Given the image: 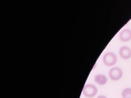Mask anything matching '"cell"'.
Masks as SVG:
<instances>
[{
	"label": "cell",
	"instance_id": "obj_4",
	"mask_svg": "<svg viewBox=\"0 0 131 98\" xmlns=\"http://www.w3.org/2000/svg\"><path fill=\"white\" fill-rule=\"evenodd\" d=\"M120 56L123 59L127 60L131 57V49L126 46L121 47L119 51Z\"/></svg>",
	"mask_w": 131,
	"mask_h": 98
},
{
	"label": "cell",
	"instance_id": "obj_7",
	"mask_svg": "<svg viewBox=\"0 0 131 98\" xmlns=\"http://www.w3.org/2000/svg\"><path fill=\"white\" fill-rule=\"evenodd\" d=\"M121 95L123 98H131V88H126L123 89Z\"/></svg>",
	"mask_w": 131,
	"mask_h": 98
},
{
	"label": "cell",
	"instance_id": "obj_6",
	"mask_svg": "<svg viewBox=\"0 0 131 98\" xmlns=\"http://www.w3.org/2000/svg\"><path fill=\"white\" fill-rule=\"evenodd\" d=\"M94 81L96 83L100 85H104L107 83V79L104 75L98 74L95 75Z\"/></svg>",
	"mask_w": 131,
	"mask_h": 98
},
{
	"label": "cell",
	"instance_id": "obj_1",
	"mask_svg": "<svg viewBox=\"0 0 131 98\" xmlns=\"http://www.w3.org/2000/svg\"><path fill=\"white\" fill-rule=\"evenodd\" d=\"M103 63L107 66H112L117 62V57L116 54L113 52H107L104 54L102 58Z\"/></svg>",
	"mask_w": 131,
	"mask_h": 98
},
{
	"label": "cell",
	"instance_id": "obj_2",
	"mask_svg": "<svg viewBox=\"0 0 131 98\" xmlns=\"http://www.w3.org/2000/svg\"><path fill=\"white\" fill-rule=\"evenodd\" d=\"M98 92L97 88L92 84H85L82 90L83 94L87 97H94Z\"/></svg>",
	"mask_w": 131,
	"mask_h": 98
},
{
	"label": "cell",
	"instance_id": "obj_3",
	"mask_svg": "<svg viewBox=\"0 0 131 98\" xmlns=\"http://www.w3.org/2000/svg\"><path fill=\"white\" fill-rule=\"evenodd\" d=\"M108 75L111 80L113 81H118L122 78L123 72L120 68L114 67L109 70Z\"/></svg>",
	"mask_w": 131,
	"mask_h": 98
},
{
	"label": "cell",
	"instance_id": "obj_5",
	"mask_svg": "<svg viewBox=\"0 0 131 98\" xmlns=\"http://www.w3.org/2000/svg\"><path fill=\"white\" fill-rule=\"evenodd\" d=\"M119 39L122 42H127L131 40V30L129 29H124L119 34Z\"/></svg>",
	"mask_w": 131,
	"mask_h": 98
},
{
	"label": "cell",
	"instance_id": "obj_8",
	"mask_svg": "<svg viewBox=\"0 0 131 98\" xmlns=\"http://www.w3.org/2000/svg\"><path fill=\"white\" fill-rule=\"evenodd\" d=\"M97 98H107V97L104 95H100Z\"/></svg>",
	"mask_w": 131,
	"mask_h": 98
}]
</instances>
